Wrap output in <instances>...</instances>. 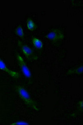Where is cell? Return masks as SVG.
<instances>
[{
    "instance_id": "cell-1",
    "label": "cell",
    "mask_w": 83,
    "mask_h": 125,
    "mask_svg": "<svg viewBox=\"0 0 83 125\" xmlns=\"http://www.w3.org/2000/svg\"><path fill=\"white\" fill-rule=\"evenodd\" d=\"M16 90L19 96L26 105L35 111H39L36 102L31 98L29 92L22 85H17L16 87Z\"/></svg>"
},
{
    "instance_id": "cell-2",
    "label": "cell",
    "mask_w": 83,
    "mask_h": 125,
    "mask_svg": "<svg viewBox=\"0 0 83 125\" xmlns=\"http://www.w3.org/2000/svg\"><path fill=\"white\" fill-rule=\"evenodd\" d=\"M18 45L20 48L25 57L29 61H33L37 60L38 57L32 49L29 47L27 45L23 43L21 41H19Z\"/></svg>"
},
{
    "instance_id": "cell-3",
    "label": "cell",
    "mask_w": 83,
    "mask_h": 125,
    "mask_svg": "<svg viewBox=\"0 0 83 125\" xmlns=\"http://www.w3.org/2000/svg\"><path fill=\"white\" fill-rule=\"evenodd\" d=\"M46 38L53 43H56L63 40L64 38V35L60 30L54 29L46 35Z\"/></svg>"
},
{
    "instance_id": "cell-4",
    "label": "cell",
    "mask_w": 83,
    "mask_h": 125,
    "mask_svg": "<svg viewBox=\"0 0 83 125\" xmlns=\"http://www.w3.org/2000/svg\"><path fill=\"white\" fill-rule=\"evenodd\" d=\"M16 60L22 72L27 78H30L31 77V73L27 65L23 60V58L19 54H16Z\"/></svg>"
},
{
    "instance_id": "cell-5",
    "label": "cell",
    "mask_w": 83,
    "mask_h": 125,
    "mask_svg": "<svg viewBox=\"0 0 83 125\" xmlns=\"http://www.w3.org/2000/svg\"><path fill=\"white\" fill-rule=\"evenodd\" d=\"M0 70L5 71V72L7 73L9 75L13 78L17 79L19 78L20 76V75L19 73L9 69L6 65L5 62L0 58Z\"/></svg>"
},
{
    "instance_id": "cell-6",
    "label": "cell",
    "mask_w": 83,
    "mask_h": 125,
    "mask_svg": "<svg viewBox=\"0 0 83 125\" xmlns=\"http://www.w3.org/2000/svg\"><path fill=\"white\" fill-rule=\"evenodd\" d=\"M32 43L35 48L38 50H42L43 48V43L41 40L37 38L33 37L31 39Z\"/></svg>"
},
{
    "instance_id": "cell-7",
    "label": "cell",
    "mask_w": 83,
    "mask_h": 125,
    "mask_svg": "<svg viewBox=\"0 0 83 125\" xmlns=\"http://www.w3.org/2000/svg\"><path fill=\"white\" fill-rule=\"evenodd\" d=\"M83 74V65L76 68L71 69L69 70L67 73V75H72V74H76L78 75H81Z\"/></svg>"
},
{
    "instance_id": "cell-8",
    "label": "cell",
    "mask_w": 83,
    "mask_h": 125,
    "mask_svg": "<svg viewBox=\"0 0 83 125\" xmlns=\"http://www.w3.org/2000/svg\"><path fill=\"white\" fill-rule=\"evenodd\" d=\"M26 27L30 31H34L37 28L35 22L31 18H28L26 21Z\"/></svg>"
},
{
    "instance_id": "cell-9",
    "label": "cell",
    "mask_w": 83,
    "mask_h": 125,
    "mask_svg": "<svg viewBox=\"0 0 83 125\" xmlns=\"http://www.w3.org/2000/svg\"><path fill=\"white\" fill-rule=\"evenodd\" d=\"M15 33L16 35L18 36L22 39H24L25 34L23 28L21 25H19L16 28L15 30Z\"/></svg>"
},
{
    "instance_id": "cell-10",
    "label": "cell",
    "mask_w": 83,
    "mask_h": 125,
    "mask_svg": "<svg viewBox=\"0 0 83 125\" xmlns=\"http://www.w3.org/2000/svg\"><path fill=\"white\" fill-rule=\"evenodd\" d=\"M29 124H30L28 123L27 122H25V121H17V122H16L14 123L11 124V125H29Z\"/></svg>"
}]
</instances>
